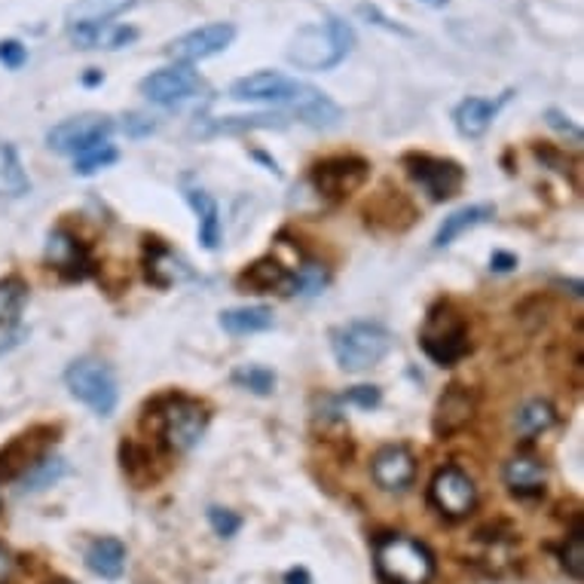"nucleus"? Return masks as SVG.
I'll return each instance as SVG.
<instances>
[{
    "instance_id": "6e6552de",
    "label": "nucleus",
    "mask_w": 584,
    "mask_h": 584,
    "mask_svg": "<svg viewBox=\"0 0 584 584\" xmlns=\"http://www.w3.org/2000/svg\"><path fill=\"white\" fill-rule=\"evenodd\" d=\"M368 178H371V163L361 157H331L312 165L309 172V184L315 187V194L331 202L361 190Z\"/></svg>"
},
{
    "instance_id": "9b49d317",
    "label": "nucleus",
    "mask_w": 584,
    "mask_h": 584,
    "mask_svg": "<svg viewBox=\"0 0 584 584\" xmlns=\"http://www.w3.org/2000/svg\"><path fill=\"white\" fill-rule=\"evenodd\" d=\"M202 89H206V83L190 65L160 67L138 83V92L150 104H160V108H178L184 101H194Z\"/></svg>"
},
{
    "instance_id": "ea45409f",
    "label": "nucleus",
    "mask_w": 584,
    "mask_h": 584,
    "mask_svg": "<svg viewBox=\"0 0 584 584\" xmlns=\"http://www.w3.org/2000/svg\"><path fill=\"white\" fill-rule=\"evenodd\" d=\"M545 120H548V126H551V129L563 132V135H569L572 141H582V129H579V126H575V123L563 114V111H554L551 108V111L545 114Z\"/></svg>"
},
{
    "instance_id": "72a5a7b5",
    "label": "nucleus",
    "mask_w": 584,
    "mask_h": 584,
    "mask_svg": "<svg viewBox=\"0 0 584 584\" xmlns=\"http://www.w3.org/2000/svg\"><path fill=\"white\" fill-rule=\"evenodd\" d=\"M327 285V270L322 263H312L307 260L297 273L291 276V291L288 294H303V297H312L319 294Z\"/></svg>"
},
{
    "instance_id": "f8f14e48",
    "label": "nucleus",
    "mask_w": 584,
    "mask_h": 584,
    "mask_svg": "<svg viewBox=\"0 0 584 584\" xmlns=\"http://www.w3.org/2000/svg\"><path fill=\"white\" fill-rule=\"evenodd\" d=\"M428 502L444 518L462 520L477 508V487L459 465H444L428 484Z\"/></svg>"
},
{
    "instance_id": "393cba45",
    "label": "nucleus",
    "mask_w": 584,
    "mask_h": 584,
    "mask_svg": "<svg viewBox=\"0 0 584 584\" xmlns=\"http://www.w3.org/2000/svg\"><path fill=\"white\" fill-rule=\"evenodd\" d=\"M86 567L92 569L96 575L101 579H108V582H114L123 575V569H126V545L120 542V538H96L92 545H89V551H86Z\"/></svg>"
},
{
    "instance_id": "37998d69",
    "label": "nucleus",
    "mask_w": 584,
    "mask_h": 584,
    "mask_svg": "<svg viewBox=\"0 0 584 584\" xmlns=\"http://www.w3.org/2000/svg\"><path fill=\"white\" fill-rule=\"evenodd\" d=\"M13 572H16V560H13L10 548H3V545H0V584H10Z\"/></svg>"
},
{
    "instance_id": "39448f33",
    "label": "nucleus",
    "mask_w": 584,
    "mask_h": 584,
    "mask_svg": "<svg viewBox=\"0 0 584 584\" xmlns=\"http://www.w3.org/2000/svg\"><path fill=\"white\" fill-rule=\"evenodd\" d=\"M420 346L422 352L432 358L438 368H453L456 361L469 356V322L450 303H438L425 315V325L420 331Z\"/></svg>"
},
{
    "instance_id": "de8ad7c7",
    "label": "nucleus",
    "mask_w": 584,
    "mask_h": 584,
    "mask_svg": "<svg viewBox=\"0 0 584 584\" xmlns=\"http://www.w3.org/2000/svg\"><path fill=\"white\" fill-rule=\"evenodd\" d=\"M422 7H432V10H444V7H447V3H450V0H420Z\"/></svg>"
},
{
    "instance_id": "9d476101",
    "label": "nucleus",
    "mask_w": 584,
    "mask_h": 584,
    "mask_svg": "<svg viewBox=\"0 0 584 584\" xmlns=\"http://www.w3.org/2000/svg\"><path fill=\"white\" fill-rule=\"evenodd\" d=\"M233 40H236V25L233 22H209L202 28H194V32L175 37L163 52L175 65H196V62H206L211 55L227 52L233 47Z\"/></svg>"
},
{
    "instance_id": "1a4fd4ad",
    "label": "nucleus",
    "mask_w": 584,
    "mask_h": 584,
    "mask_svg": "<svg viewBox=\"0 0 584 584\" xmlns=\"http://www.w3.org/2000/svg\"><path fill=\"white\" fill-rule=\"evenodd\" d=\"M405 169L407 175L420 184V190H425L428 199H435V202L453 199V196L462 194V187H465V169L453 163V160H444V157L407 153Z\"/></svg>"
},
{
    "instance_id": "a211bd4d",
    "label": "nucleus",
    "mask_w": 584,
    "mask_h": 584,
    "mask_svg": "<svg viewBox=\"0 0 584 584\" xmlns=\"http://www.w3.org/2000/svg\"><path fill=\"white\" fill-rule=\"evenodd\" d=\"M47 263L65 278H86L92 273L89 251L67 229H52L47 239Z\"/></svg>"
},
{
    "instance_id": "e433bc0d",
    "label": "nucleus",
    "mask_w": 584,
    "mask_h": 584,
    "mask_svg": "<svg viewBox=\"0 0 584 584\" xmlns=\"http://www.w3.org/2000/svg\"><path fill=\"white\" fill-rule=\"evenodd\" d=\"M209 523L211 530L218 533V536L233 538L239 533V526H243V518L236 514V511H229V508H218V505H211L209 508Z\"/></svg>"
},
{
    "instance_id": "f257e3e1",
    "label": "nucleus",
    "mask_w": 584,
    "mask_h": 584,
    "mask_svg": "<svg viewBox=\"0 0 584 584\" xmlns=\"http://www.w3.org/2000/svg\"><path fill=\"white\" fill-rule=\"evenodd\" d=\"M356 40V28L346 18L327 16L325 22L307 25L294 34L291 47H288V62L297 71H309V74L334 71L352 55Z\"/></svg>"
},
{
    "instance_id": "b1692460",
    "label": "nucleus",
    "mask_w": 584,
    "mask_h": 584,
    "mask_svg": "<svg viewBox=\"0 0 584 584\" xmlns=\"http://www.w3.org/2000/svg\"><path fill=\"white\" fill-rule=\"evenodd\" d=\"M493 214H496L493 206H465V209H456L453 214L444 218V224H440L438 233H435L432 245H435V248H447V245H453L462 233H469V229L493 221Z\"/></svg>"
},
{
    "instance_id": "c85d7f7f",
    "label": "nucleus",
    "mask_w": 584,
    "mask_h": 584,
    "mask_svg": "<svg viewBox=\"0 0 584 584\" xmlns=\"http://www.w3.org/2000/svg\"><path fill=\"white\" fill-rule=\"evenodd\" d=\"M65 459L62 456H40L32 469L22 474V493H40L65 477Z\"/></svg>"
},
{
    "instance_id": "4be33fe9",
    "label": "nucleus",
    "mask_w": 584,
    "mask_h": 584,
    "mask_svg": "<svg viewBox=\"0 0 584 584\" xmlns=\"http://www.w3.org/2000/svg\"><path fill=\"white\" fill-rule=\"evenodd\" d=\"M236 285L243 291L251 294H273V291H291V273L288 266L276 258L254 260L243 276L236 278Z\"/></svg>"
},
{
    "instance_id": "f704fd0d",
    "label": "nucleus",
    "mask_w": 584,
    "mask_h": 584,
    "mask_svg": "<svg viewBox=\"0 0 584 584\" xmlns=\"http://www.w3.org/2000/svg\"><path fill=\"white\" fill-rule=\"evenodd\" d=\"M560 563H563V569H567L575 582H582L584 579V533H582V526H575V530H572V536L567 538V545H563V551H560Z\"/></svg>"
},
{
    "instance_id": "0eeeda50",
    "label": "nucleus",
    "mask_w": 584,
    "mask_h": 584,
    "mask_svg": "<svg viewBox=\"0 0 584 584\" xmlns=\"http://www.w3.org/2000/svg\"><path fill=\"white\" fill-rule=\"evenodd\" d=\"M116 129V123L104 114H80L62 120L59 126H52L47 132L49 150L65 153V157H80L92 147L104 145L111 138V132Z\"/></svg>"
},
{
    "instance_id": "49530a36",
    "label": "nucleus",
    "mask_w": 584,
    "mask_h": 584,
    "mask_svg": "<svg viewBox=\"0 0 584 584\" xmlns=\"http://www.w3.org/2000/svg\"><path fill=\"white\" fill-rule=\"evenodd\" d=\"M83 83H86V86H101V83H104V74L96 71V67H89V71L83 74Z\"/></svg>"
},
{
    "instance_id": "bb28decb",
    "label": "nucleus",
    "mask_w": 584,
    "mask_h": 584,
    "mask_svg": "<svg viewBox=\"0 0 584 584\" xmlns=\"http://www.w3.org/2000/svg\"><path fill=\"white\" fill-rule=\"evenodd\" d=\"M554 422H557V410H554L551 401L530 398V401H523V405L518 407V413H514V432H518L520 438L533 440L538 438L542 432H548Z\"/></svg>"
},
{
    "instance_id": "a878e982",
    "label": "nucleus",
    "mask_w": 584,
    "mask_h": 584,
    "mask_svg": "<svg viewBox=\"0 0 584 584\" xmlns=\"http://www.w3.org/2000/svg\"><path fill=\"white\" fill-rule=\"evenodd\" d=\"M276 322L270 307H236L221 312V327L233 334V337H245V334H260L270 331Z\"/></svg>"
},
{
    "instance_id": "c9c22d12",
    "label": "nucleus",
    "mask_w": 584,
    "mask_h": 584,
    "mask_svg": "<svg viewBox=\"0 0 584 584\" xmlns=\"http://www.w3.org/2000/svg\"><path fill=\"white\" fill-rule=\"evenodd\" d=\"M120 129L126 132V138H135V141H141V138H150L153 132L160 129V123H157V116L138 114V111H132V114L123 116Z\"/></svg>"
},
{
    "instance_id": "ddd939ff",
    "label": "nucleus",
    "mask_w": 584,
    "mask_h": 584,
    "mask_svg": "<svg viewBox=\"0 0 584 584\" xmlns=\"http://www.w3.org/2000/svg\"><path fill=\"white\" fill-rule=\"evenodd\" d=\"M303 80L285 77L282 71H254L248 77L229 83L227 96L233 101H270V104H285L294 108V101L303 92Z\"/></svg>"
},
{
    "instance_id": "7ed1b4c3",
    "label": "nucleus",
    "mask_w": 584,
    "mask_h": 584,
    "mask_svg": "<svg viewBox=\"0 0 584 584\" xmlns=\"http://www.w3.org/2000/svg\"><path fill=\"white\" fill-rule=\"evenodd\" d=\"M392 331L380 322H349L331 331V349L346 374H361L376 368L392 349Z\"/></svg>"
},
{
    "instance_id": "c03bdc74",
    "label": "nucleus",
    "mask_w": 584,
    "mask_h": 584,
    "mask_svg": "<svg viewBox=\"0 0 584 584\" xmlns=\"http://www.w3.org/2000/svg\"><path fill=\"white\" fill-rule=\"evenodd\" d=\"M514 266H518V258H514V254L496 251V254L489 258V270H496V273H511Z\"/></svg>"
},
{
    "instance_id": "f3484780",
    "label": "nucleus",
    "mask_w": 584,
    "mask_h": 584,
    "mask_svg": "<svg viewBox=\"0 0 584 584\" xmlns=\"http://www.w3.org/2000/svg\"><path fill=\"white\" fill-rule=\"evenodd\" d=\"M138 0H74L65 13L67 32H101L116 16L129 13Z\"/></svg>"
},
{
    "instance_id": "58836bf2",
    "label": "nucleus",
    "mask_w": 584,
    "mask_h": 584,
    "mask_svg": "<svg viewBox=\"0 0 584 584\" xmlns=\"http://www.w3.org/2000/svg\"><path fill=\"white\" fill-rule=\"evenodd\" d=\"M358 13L368 18L371 25H380V28H386V32L405 34V37H410V32H407L405 25H398V22H392V18L383 16V13H380V7H374V3H361V7H358Z\"/></svg>"
},
{
    "instance_id": "4468645a",
    "label": "nucleus",
    "mask_w": 584,
    "mask_h": 584,
    "mask_svg": "<svg viewBox=\"0 0 584 584\" xmlns=\"http://www.w3.org/2000/svg\"><path fill=\"white\" fill-rule=\"evenodd\" d=\"M474 410H477V398H474V392L465 389V386H447L444 395L438 398V405H435V413H432V432H435V438H453L459 435L471 420H474Z\"/></svg>"
},
{
    "instance_id": "7c9ffc66",
    "label": "nucleus",
    "mask_w": 584,
    "mask_h": 584,
    "mask_svg": "<svg viewBox=\"0 0 584 584\" xmlns=\"http://www.w3.org/2000/svg\"><path fill=\"white\" fill-rule=\"evenodd\" d=\"M233 383L239 389L251 392V395H273L276 389V374L263 364H243L233 371Z\"/></svg>"
},
{
    "instance_id": "5701e85b",
    "label": "nucleus",
    "mask_w": 584,
    "mask_h": 584,
    "mask_svg": "<svg viewBox=\"0 0 584 584\" xmlns=\"http://www.w3.org/2000/svg\"><path fill=\"white\" fill-rule=\"evenodd\" d=\"M184 199L190 202V209L196 211V221H199V243L206 251H218L221 239H224V224H221V209L214 202V196L199 190V187H187Z\"/></svg>"
},
{
    "instance_id": "09e8293b",
    "label": "nucleus",
    "mask_w": 584,
    "mask_h": 584,
    "mask_svg": "<svg viewBox=\"0 0 584 584\" xmlns=\"http://www.w3.org/2000/svg\"><path fill=\"white\" fill-rule=\"evenodd\" d=\"M55 584H74V582H67V579H59V582H55Z\"/></svg>"
},
{
    "instance_id": "cd10ccee",
    "label": "nucleus",
    "mask_w": 584,
    "mask_h": 584,
    "mask_svg": "<svg viewBox=\"0 0 584 584\" xmlns=\"http://www.w3.org/2000/svg\"><path fill=\"white\" fill-rule=\"evenodd\" d=\"M32 190V181L18 163L16 150L0 141V199H18Z\"/></svg>"
},
{
    "instance_id": "a18cd8bd",
    "label": "nucleus",
    "mask_w": 584,
    "mask_h": 584,
    "mask_svg": "<svg viewBox=\"0 0 584 584\" xmlns=\"http://www.w3.org/2000/svg\"><path fill=\"white\" fill-rule=\"evenodd\" d=\"M285 584H312V575L303 567H297L285 575Z\"/></svg>"
},
{
    "instance_id": "412c9836",
    "label": "nucleus",
    "mask_w": 584,
    "mask_h": 584,
    "mask_svg": "<svg viewBox=\"0 0 584 584\" xmlns=\"http://www.w3.org/2000/svg\"><path fill=\"white\" fill-rule=\"evenodd\" d=\"M505 477V487L511 489L514 496H538L542 489H545V481H548V469H545V462L536 459V456H526L520 453L514 459H508L502 469Z\"/></svg>"
},
{
    "instance_id": "aec40b11",
    "label": "nucleus",
    "mask_w": 584,
    "mask_h": 584,
    "mask_svg": "<svg viewBox=\"0 0 584 584\" xmlns=\"http://www.w3.org/2000/svg\"><path fill=\"white\" fill-rule=\"evenodd\" d=\"M291 114L309 126V129H337L343 120L340 104H334L331 98L322 92V89H315V86H303V92L300 98L294 101Z\"/></svg>"
},
{
    "instance_id": "79ce46f5",
    "label": "nucleus",
    "mask_w": 584,
    "mask_h": 584,
    "mask_svg": "<svg viewBox=\"0 0 584 584\" xmlns=\"http://www.w3.org/2000/svg\"><path fill=\"white\" fill-rule=\"evenodd\" d=\"M135 40H138V28H132V25H120V28H111L104 49H123V47H129V44H135Z\"/></svg>"
},
{
    "instance_id": "6ab92c4d",
    "label": "nucleus",
    "mask_w": 584,
    "mask_h": 584,
    "mask_svg": "<svg viewBox=\"0 0 584 584\" xmlns=\"http://www.w3.org/2000/svg\"><path fill=\"white\" fill-rule=\"evenodd\" d=\"M288 116L285 114H245V116H209L196 120L194 135L211 138V135H239V132L254 129H285Z\"/></svg>"
},
{
    "instance_id": "473e14b6",
    "label": "nucleus",
    "mask_w": 584,
    "mask_h": 584,
    "mask_svg": "<svg viewBox=\"0 0 584 584\" xmlns=\"http://www.w3.org/2000/svg\"><path fill=\"white\" fill-rule=\"evenodd\" d=\"M120 160V150H116L111 141H104V145L92 147V150H86L80 157H74V172L83 175V178H89V175H96L101 169H108V165H114Z\"/></svg>"
},
{
    "instance_id": "2f4dec72",
    "label": "nucleus",
    "mask_w": 584,
    "mask_h": 584,
    "mask_svg": "<svg viewBox=\"0 0 584 584\" xmlns=\"http://www.w3.org/2000/svg\"><path fill=\"white\" fill-rule=\"evenodd\" d=\"M153 254L147 258V276L153 278L157 285H172L178 278V263L169 245H160V239H153Z\"/></svg>"
},
{
    "instance_id": "4c0bfd02",
    "label": "nucleus",
    "mask_w": 584,
    "mask_h": 584,
    "mask_svg": "<svg viewBox=\"0 0 584 584\" xmlns=\"http://www.w3.org/2000/svg\"><path fill=\"white\" fill-rule=\"evenodd\" d=\"M25 62H28V49L22 47L18 40H0V65L18 71Z\"/></svg>"
},
{
    "instance_id": "dca6fc26",
    "label": "nucleus",
    "mask_w": 584,
    "mask_h": 584,
    "mask_svg": "<svg viewBox=\"0 0 584 584\" xmlns=\"http://www.w3.org/2000/svg\"><path fill=\"white\" fill-rule=\"evenodd\" d=\"M511 96H514V92L508 89V92H502L499 98H462L453 108V123L459 135H462V138H484L489 126H493V120L499 116V111L508 104V98Z\"/></svg>"
},
{
    "instance_id": "c756f323",
    "label": "nucleus",
    "mask_w": 584,
    "mask_h": 584,
    "mask_svg": "<svg viewBox=\"0 0 584 584\" xmlns=\"http://www.w3.org/2000/svg\"><path fill=\"white\" fill-rule=\"evenodd\" d=\"M25 303H28V285L18 276L0 278V325H16Z\"/></svg>"
},
{
    "instance_id": "a19ab883",
    "label": "nucleus",
    "mask_w": 584,
    "mask_h": 584,
    "mask_svg": "<svg viewBox=\"0 0 584 584\" xmlns=\"http://www.w3.org/2000/svg\"><path fill=\"white\" fill-rule=\"evenodd\" d=\"M346 401H349V405L364 407V410H371V407L380 405V389H376V386H358V389L346 392Z\"/></svg>"
},
{
    "instance_id": "20e7f679",
    "label": "nucleus",
    "mask_w": 584,
    "mask_h": 584,
    "mask_svg": "<svg viewBox=\"0 0 584 584\" xmlns=\"http://www.w3.org/2000/svg\"><path fill=\"white\" fill-rule=\"evenodd\" d=\"M376 569L389 584H428L435 579V557L417 538L392 533L376 542Z\"/></svg>"
},
{
    "instance_id": "423d86ee",
    "label": "nucleus",
    "mask_w": 584,
    "mask_h": 584,
    "mask_svg": "<svg viewBox=\"0 0 584 584\" xmlns=\"http://www.w3.org/2000/svg\"><path fill=\"white\" fill-rule=\"evenodd\" d=\"M67 392L98 417H111L120 401L114 371L98 358H77L65 371Z\"/></svg>"
},
{
    "instance_id": "2eb2a0df",
    "label": "nucleus",
    "mask_w": 584,
    "mask_h": 584,
    "mask_svg": "<svg viewBox=\"0 0 584 584\" xmlns=\"http://www.w3.org/2000/svg\"><path fill=\"white\" fill-rule=\"evenodd\" d=\"M371 474H374L376 487L386 493H405L417 481V459L407 450L405 444H389L380 447L371 459Z\"/></svg>"
},
{
    "instance_id": "f03ea898",
    "label": "nucleus",
    "mask_w": 584,
    "mask_h": 584,
    "mask_svg": "<svg viewBox=\"0 0 584 584\" xmlns=\"http://www.w3.org/2000/svg\"><path fill=\"white\" fill-rule=\"evenodd\" d=\"M147 413L153 420L157 438L163 440V447L172 453L194 450L199 438L206 435L211 420L209 407L190 398V395H165L160 401H153Z\"/></svg>"
}]
</instances>
